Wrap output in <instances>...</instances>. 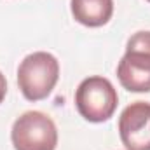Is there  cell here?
<instances>
[{
  "label": "cell",
  "instance_id": "obj_1",
  "mask_svg": "<svg viewBox=\"0 0 150 150\" xmlns=\"http://www.w3.org/2000/svg\"><path fill=\"white\" fill-rule=\"evenodd\" d=\"M59 79L58 59L45 51L28 54L18 68V86L28 101L47 98Z\"/></svg>",
  "mask_w": 150,
  "mask_h": 150
},
{
  "label": "cell",
  "instance_id": "obj_2",
  "mask_svg": "<svg viewBox=\"0 0 150 150\" xmlns=\"http://www.w3.org/2000/svg\"><path fill=\"white\" fill-rule=\"evenodd\" d=\"M117 79L131 93H150V32H138L127 40Z\"/></svg>",
  "mask_w": 150,
  "mask_h": 150
},
{
  "label": "cell",
  "instance_id": "obj_3",
  "mask_svg": "<svg viewBox=\"0 0 150 150\" xmlns=\"http://www.w3.org/2000/svg\"><path fill=\"white\" fill-rule=\"evenodd\" d=\"M117 105L119 96L113 84L101 75L84 79L75 91V107L89 122L108 120L117 110Z\"/></svg>",
  "mask_w": 150,
  "mask_h": 150
},
{
  "label": "cell",
  "instance_id": "obj_4",
  "mask_svg": "<svg viewBox=\"0 0 150 150\" xmlns=\"http://www.w3.org/2000/svg\"><path fill=\"white\" fill-rule=\"evenodd\" d=\"M11 140L14 150H54L58 145V129L49 115L30 110L14 120Z\"/></svg>",
  "mask_w": 150,
  "mask_h": 150
},
{
  "label": "cell",
  "instance_id": "obj_5",
  "mask_svg": "<svg viewBox=\"0 0 150 150\" xmlns=\"http://www.w3.org/2000/svg\"><path fill=\"white\" fill-rule=\"evenodd\" d=\"M120 142L127 150H150V103L134 101L119 117Z\"/></svg>",
  "mask_w": 150,
  "mask_h": 150
},
{
  "label": "cell",
  "instance_id": "obj_6",
  "mask_svg": "<svg viewBox=\"0 0 150 150\" xmlns=\"http://www.w3.org/2000/svg\"><path fill=\"white\" fill-rule=\"evenodd\" d=\"M70 7L75 21L89 28L107 25L113 14V0H72Z\"/></svg>",
  "mask_w": 150,
  "mask_h": 150
},
{
  "label": "cell",
  "instance_id": "obj_7",
  "mask_svg": "<svg viewBox=\"0 0 150 150\" xmlns=\"http://www.w3.org/2000/svg\"><path fill=\"white\" fill-rule=\"evenodd\" d=\"M5 93H7V80H5L4 74L0 72V103H2L4 98H5Z\"/></svg>",
  "mask_w": 150,
  "mask_h": 150
},
{
  "label": "cell",
  "instance_id": "obj_8",
  "mask_svg": "<svg viewBox=\"0 0 150 150\" xmlns=\"http://www.w3.org/2000/svg\"><path fill=\"white\" fill-rule=\"evenodd\" d=\"M147 2H150V0H147Z\"/></svg>",
  "mask_w": 150,
  "mask_h": 150
}]
</instances>
